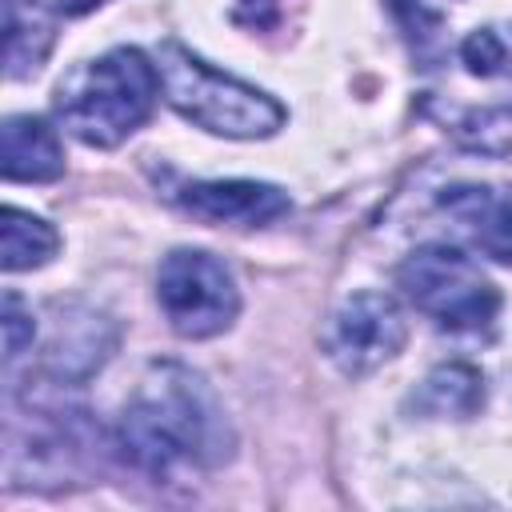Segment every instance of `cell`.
Wrapping results in <instances>:
<instances>
[{
    "label": "cell",
    "instance_id": "6da1fadb",
    "mask_svg": "<svg viewBox=\"0 0 512 512\" xmlns=\"http://www.w3.org/2000/svg\"><path fill=\"white\" fill-rule=\"evenodd\" d=\"M232 444L236 436L212 384L172 360L148 368L116 424L124 460L152 476H168L176 464L216 468L232 456Z\"/></svg>",
    "mask_w": 512,
    "mask_h": 512
},
{
    "label": "cell",
    "instance_id": "7a4b0ae2",
    "mask_svg": "<svg viewBox=\"0 0 512 512\" xmlns=\"http://www.w3.org/2000/svg\"><path fill=\"white\" fill-rule=\"evenodd\" d=\"M160 72L140 48H112L72 72L56 92L60 124L88 148H116L156 104Z\"/></svg>",
    "mask_w": 512,
    "mask_h": 512
},
{
    "label": "cell",
    "instance_id": "3957f363",
    "mask_svg": "<svg viewBox=\"0 0 512 512\" xmlns=\"http://www.w3.org/2000/svg\"><path fill=\"white\" fill-rule=\"evenodd\" d=\"M160 84H164V100L192 120L196 128L212 132V136H232V140H260L280 132L284 124V104L272 100L268 92L216 72L212 64H204L200 56H192L184 44L164 40L160 44Z\"/></svg>",
    "mask_w": 512,
    "mask_h": 512
},
{
    "label": "cell",
    "instance_id": "277c9868",
    "mask_svg": "<svg viewBox=\"0 0 512 512\" xmlns=\"http://www.w3.org/2000/svg\"><path fill=\"white\" fill-rule=\"evenodd\" d=\"M400 292L448 332H480L500 312L496 284L452 244H420L396 268Z\"/></svg>",
    "mask_w": 512,
    "mask_h": 512
},
{
    "label": "cell",
    "instance_id": "5b68a950",
    "mask_svg": "<svg viewBox=\"0 0 512 512\" xmlns=\"http://www.w3.org/2000/svg\"><path fill=\"white\" fill-rule=\"evenodd\" d=\"M156 300L184 340H208L224 332L240 312V292L224 260L200 248H176L160 260Z\"/></svg>",
    "mask_w": 512,
    "mask_h": 512
},
{
    "label": "cell",
    "instance_id": "8992f818",
    "mask_svg": "<svg viewBox=\"0 0 512 512\" xmlns=\"http://www.w3.org/2000/svg\"><path fill=\"white\" fill-rule=\"evenodd\" d=\"M408 340V320L384 292H352L332 308L320 328L324 356L344 376H368L388 364Z\"/></svg>",
    "mask_w": 512,
    "mask_h": 512
},
{
    "label": "cell",
    "instance_id": "52a82bcc",
    "mask_svg": "<svg viewBox=\"0 0 512 512\" xmlns=\"http://www.w3.org/2000/svg\"><path fill=\"white\" fill-rule=\"evenodd\" d=\"M176 204L192 220L228 228H264L292 208L284 188L260 180H196L176 192Z\"/></svg>",
    "mask_w": 512,
    "mask_h": 512
},
{
    "label": "cell",
    "instance_id": "ba28073f",
    "mask_svg": "<svg viewBox=\"0 0 512 512\" xmlns=\"http://www.w3.org/2000/svg\"><path fill=\"white\" fill-rule=\"evenodd\" d=\"M436 204L484 256L512 264V192L492 184H448Z\"/></svg>",
    "mask_w": 512,
    "mask_h": 512
},
{
    "label": "cell",
    "instance_id": "9c48e42d",
    "mask_svg": "<svg viewBox=\"0 0 512 512\" xmlns=\"http://www.w3.org/2000/svg\"><path fill=\"white\" fill-rule=\"evenodd\" d=\"M112 344H116V328L104 316H96L92 308H68V320H60L48 340L44 368L64 384L84 380L108 360Z\"/></svg>",
    "mask_w": 512,
    "mask_h": 512
},
{
    "label": "cell",
    "instance_id": "30bf717a",
    "mask_svg": "<svg viewBox=\"0 0 512 512\" xmlns=\"http://www.w3.org/2000/svg\"><path fill=\"white\" fill-rule=\"evenodd\" d=\"M0 172L4 180L44 184L64 172V148L56 132L36 116H8L0 124Z\"/></svg>",
    "mask_w": 512,
    "mask_h": 512
},
{
    "label": "cell",
    "instance_id": "8fae6325",
    "mask_svg": "<svg viewBox=\"0 0 512 512\" xmlns=\"http://www.w3.org/2000/svg\"><path fill=\"white\" fill-rule=\"evenodd\" d=\"M412 408L420 416H452L468 420L484 408V376L472 364H440L424 376V384L412 392Z\"/></svg>",
    "mask_w": 512,
    "mask_h": 512
},
{
    "label": "cell",
    "instance_id": "7c38bea8",
    "mask_svg": "<svg viewBox=\"0 0 512 512\" xmlns=\"http://www.w3.org/2000/svg\"><path fill=\"white\" fill-rule=\"evenodd\" d=\"M52 48V20L24 0H4V64L8 80H20L44 64Z\"/></svg>",
    "mask_w": 512,
    "mask_h": 512
},
{
    "label": "cell",
    "instance_id": "4fadbf2b",
    "mask_svg": "<svg viewBox=\"0 0 512 512\" xmlns=\"http://www.w3.org/2000/svg\"><path fill=\"white\" fill-rule=\"evenodd\" d=\"M56 248H60V236L48 220L20 212L16 204L4 208V216H0V264H4V272L40 268L56 256Z\"/></svg>",
    "mask_w": 512,
    "mask_h": 512
},
{
    "label": "cell",
    "instance_id": "5bb4252c",
    "mask_svg": "<svg viewBox=\"0 0 512 512\" xmlns=\"http://www.w3.org/2000/svg\"><path fill=\"white\" fill-rule=\"evenodd\" d=\"M460 60L480 80L512 76V24H488L468 32V40L460 44Z\"/></svg>",
    "mask_w": 512,
    "mask_h": 512
},
{
    "label": "cell",
    "instance_id": "9a60e30c",
    "mask_svg": "<svg viewBox=\"0 0 512 512\" xmlns=\"http://www.w3.org/2000/svg\"><path fill=\"white\" fill-rule=\"evenodd\" d=\"M388 4H392L396 20H400V28H404V36H408V44L416 52V60L428 68L436 60V52H440V28H444V20L432 8H424L420 0H388Z\"/></svg>",
    "mask_w": 512,
    "mask_h": 512
},
{
    "label": "cell",
    "instance_id": "2e32d148",
    "mask_svg": "<svg viewBox=\"0 0 512 512\" xmlns=\"http://www.w3.org/2000/svg\"><path fill=\"white\" fill-rule=\"evenodd\" d=\"M4 356H8V364L12 360H20L24 356V348L32 344V332H36V320H32V312L24 308V300L16 296V292H4Z\"/></svg>",
    "mask_w": 512,
    "mask_h": 512
},
{
    "label": "cell",
    "instance_id": "e0dca14e",
    "mask_svg": "<svg viewBox=\"0 0 512 512\" xmlns=\"http://www.w3.org/2000/svg\"><path fill=\"white\" fill-rule=\"evenodd\" d=\"M236 20H244L252 28H268V24H276V0H240Z\"/></svg>",
    "mask_w": 512,
    "mask_h": 512
},
{
    "label": "cell",
    "instance_id": "ac0fdd59",
    "mask_svg": "<svg viewBox=\"0 0 512 512\" xmlns=\"http://www.w3.org/2000/svg\"><path fill=\"white\" fill-rule=\"evenodd\" d=\"M104 0H56V12H64V16H84V12H92V8H100Z\"/></svg>",
    "mask_w": 512,
    "mask_h": 512
}]
</instances>
